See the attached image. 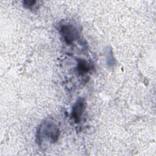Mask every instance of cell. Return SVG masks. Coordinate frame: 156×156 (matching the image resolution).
I'll return each instance as SVG.
<instances>
[{
	"mask_svg": "<svg viewBox=\"0 0 156 156\" xmlns=\"http://www.w3.org/2000/svg\"><path fill=\"white\" fill-rule=\"evenodd\" d=\"M59 134L58 126L51 120H45L37 129L36 141L41 146L43 143H54L58 140Z\"/></svg>",
	"mask_w": 156,
	"mask_h": 156,
	"instance_id": "1",
	"label": "cell"
},
{
	"mask_svg": "<svg viewBox=\"0 0 156 156\" xmlns=\"http://www.w3.org/2000/svg\"><path fill=\"white\" fill-rule=\"evenodd\" d=\"M59 32L65 43L68 45L72 44L79 37L77 29L71 24H63L60 26Z\"/></svg>",
	"mask_w": 156,
	"mask_h": 156,
	"instance_id": "2",
	"label": "cell"
},
{
	"mask_svg": "<svg viewBox=\"0 0 156 156\" xmlns=\"http://www.w3.org/2000/svg\"><path fill=\"white\" fill-rule=\"evenodd\" d=\"M86 101L83 98H79L75 102L72 107L71 117L75 123H79L82 116L86 108Z\"/></svg>",
	"mask_w": 156,
	"mask_h": 156,
	"instance_id": "3",
	"label": "cell"
},
{
	"mask_svg": "<svg viewBox=\"0 0 156 156\" xmlns=\"http://www.w3.org/2000/svg\"><path fill=\"white\" fill-rule=\"evenodd\" d=\"M77 66L76 69L78 74L80 76H83L88 73L91 69V65L85 60L82 58H77Z\"/></svg>",
	"mask_w": 156,
	"mask_h": 156,
	"instance_id": "4",
	"label": "cell"
},
{
	"mask_svg": "<svg viewBox=\"0 0 156 156\" xmlns=\"http://www.w3.org/2000/svg\"><path fill=\"white\" fill-rule=\"evenodd\" d=\"M36 1H23V4L24 7L27 9L32 10L35 5H36Z\"/></svg>",
	"mask_w": 156,
	"mask_h": 156,
	"instance_id": "5",
	"label": "cell"
},
{
	"mask_svg": "<svg viewBox=\"0 0 156 156\" xmlns=\"http://www.w3.org/2000/svg\"><path fill=\"white\" fill-rule=\"evenodd\" d=\"M107 63H108L107 64H111L112 65H113V64L114 63V62H113V59L112 58V50L110 49L109 51V52H107Z\"/></svg>",
	"mask_w": 156,
	"mask_h": 156,
	"instance_id": "6",
	"label": "cell"
}]
</instances>
